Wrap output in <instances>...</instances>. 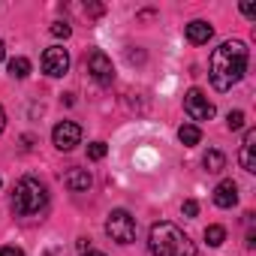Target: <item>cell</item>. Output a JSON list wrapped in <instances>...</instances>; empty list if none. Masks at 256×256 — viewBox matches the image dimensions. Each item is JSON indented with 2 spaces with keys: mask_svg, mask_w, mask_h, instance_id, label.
I'll return each instance as SVG.
<instances>
[{
  "mask_svg": "<svg viewBox=\"0 0 256 256\" xmlns=\"http://www.w3.org/2000/svg\"><path fill=\"white\" fill-rule=\"evenodd\" d=\"M4 126H6V112H4V106H0V133H4Z\"/></svg>",
  "mask_w": 256,
  "mask_h": 256,
  "instance_id": "23",
  "label": "cell"
},
{
  "mask_svg": "<svg viewBox=\"0 0 256 256\" xmlns=\"http://www.w3.org/2000/svg\"><path fill=\"white\" fill-rule=\"evenodd\" d=\"M247 58H250V52H247V46H244L241 40H226V42H220V46L214 48L211 66H208L211 84H214L217 90L235 88V84L244 78V72H247Z\"/></svg>",
  "mask_w": 256,
  "mask_h": 256,
  "instance_id": "1",
  "label": "cell"
},
{
  "mask_svg": "<svg viewBox=\"0 0 256 256\" xmlns=\"http://www.w3.org/2000/svg\"><path fill=\"white\" fill-rule=\"evenodd\" d=\"M181 211H184V217H196V214H199V202H196V199H187V202L181 205Z\"/></svg>",
  "mask_w": 256,
  "mask_h": 256,
  "instance_id": "19",
  "label": "cell"
},
{
  "mask_svg": "<svg viewBox=\"0 0 256 256\" xmlns=\"http://www.w3.org/2000/svg\"><path fill=\"white\" fill-rule=\"evenodd\" d=\"M241 12H244L247 18H256V6H253V4H241Z\"/></svg>",
  "mask_w": 256,
  "mask_h": 256,
  "instance_id": "22",
  "label": "cell"
},
{
  "mask_svg": "<svg viewBox=\"0 0 256 256\" xmlns=\"http://www.w3.org/2000/svg\"><path fill=\"white\" fill-rule=\"evenodd\" d=\"M52 34H54V36H64V40H66V36L72 34V28H70V24H64V22H58V24H52Z\"/></svg>",
  "mask_w": 256,
  "mask_h": 256,
  "instance_id": "20",
  "label": "cell"
},
{
  "mask_svg": "<svg viewBox=\"0 0 256 256\" xmlns=\"http://www.w3.org/2000/svg\"><path fill=\"white\" fill-rule=\"evenodd\" d=\"M88 72H90L94 82H100V84H112V78H114V66H112V60H108L100 48H94V52L88 54Z\"/></svg>",
  "mask_w": 256,
  "mask_h": 256,
  "instance_id": "8",
  "label": "cell"
},
{
  "mask_svg": "<svg viewBox=\"0 0 256 256\" xmlns=\"http://www.w3.org/2000/svg\"><path fill=\"white\" fill-rule=\"evenodd\" d=\"M214 205L217 208H235L238 205V184L235 181H220L214 187Z\"/></svg>",
  "mask_w": 256,
  "mask_h": 256,
  "instance_id": "10",
  "label": "cell"
},
{
  "mask_svg": "<svg viewBox=\"0 0 256 256\" xmlns=\"http://www.w3.org/2000/svg\"><path fill=\"white\" fill-rule=\"evenodd\" d=\"M4 54H6V48H4V42H0V60H4Z\"/></svg>",
  "mask_w": 256,
  "mask_h": 256,
  "instance_id": "25",
  "label": "cell"
},
{
  "mask_svg": "<svg viewBox=\"0 0 256 256\" xmlns=\"http://www.w3.org/2000/svg\"><path fill=\"white\" fill-rule=\"evenodd\" d=\"M205 241H208L211 247H220V244L226 241V229H223V226H208V229H205Z\"/></svg>",
  "mask_w": 256,
  "mask_h": 256,
  "instance_id": "16",
  "label": "cell"
},
{
  "mask_svg": "<svg viewBox=\"0 0 256 256\" xmlns=\"http://www.w3.org/2000/svg\"><path fill=\"white\" fill-rule=\"evenodd\" d=\"M10 76L28 78V76H30V60H28V58H12V60H10Z\"/></svg>",
  "mask_w": 256,
  "mask_h": 256,
  "instance_id": "15",
  "label": "cell"
},
{
  "mask_svg": "<svg viewBox=\"0 0 256 256\" xmlns=\"http://www.w3.org/2000/svg\"><path fill=\"white\" fill-rule=\"evenodd\" d=\"M106 232L112 235V241L118 244H133L136 241V220L130 217V211L124 208H114L106 220Z\"/></svg>",
  "mask_w": 256,
  "mask_h": 256,
  "instance_id": "4",
  "label": "cell"
},
{
  "mask_svg": "<svg viewBox=\"0 0 256 256\" xmlns=\"http://www.w3.org/2000/svg\"><path fill=\"white\" fill-rule=\"evenodd\" d=\"M184 112H187L193 120H211V118H214V102H211L199 88H193V90L184 94Z\"/></svg>",
  "mask_w": 256,
  "mask_h": 256,
  "instance_id": "5",
  "label": "cell"
},
{
  "mask_svg": "<svg viewBox=\"0 0 256 256\" xmlns=\"http://www.w3.org/2000/svg\"><path fill=\"white\" fill-rule=\"evenodd\" d=\"M88 157L90 160H102L106 157V142H90L88 145Z\"/></svg>",
  "mask_w": 256,
  "mask_h": 256,
  "instance_id": "17",
  "label": "cell"
},
{
  "mask_svg": "<svg viewBox=\"0 0 256 256\" xmlns=\"http://www.w3.org/2000/svg\"><path fill=\"white\" fill-rule=\"evenodd\" d=\"M52 142H54L58 151H72L82 142V126L72 124V120H60L54 130H52Z\"/></svg>",
  "mask_w": 256,
  "mask_h": 256,
  "instance_id": "6",
  "label": "cell"
},
{
  "mask_svg": "<svg viewBox=\"0 0 256 256\" xmlns=\"http://www.w3.org/2000/svg\"><path fill=\"white\" fill-rule=\"evenodd\" d=\"M178 139H181V145H199L202 142V130L196 124H184L178 130Z\"/></svg>",
  "mask_w": 256,
  "mask_h": 256,
  "instance_id": "13",
  "label": "cell"
},
{
  "mask_svg": "<svg viewBox=\"0 0 256 256\" xmlns=\"http://www.w3.org/2000/svg\"><path fill=\"white\" fill-rule=\"evenodd\" d=\"M0 256H24V250H18V247H0Z\"/></svg>",
  "mask_w": 256,
  "mask_h": 256,
  "instance_id": "21",
  "label": "cell"
},
{
  "mask_svg": "<svg viewBox=\"0 0 256 256\" xmlns=\"http://www.w3.org/2000/svg\"><path fill=\"white\" fill-rule=\"evenodd\" d=\"M238 163H241L244 172H256V130H244V142H241Z\"/></svg>",
  "mask_w": 256,
  "mask_h": 256,
  "instance_id": "9",
  "label": "cell"
},
{
  "mask_svg": "<svg viewBox=\"0 0 256 256\" xmlns=\"http://www.w3.org/2000/svg\"><path fill=\"white\" fill-rule=\"evenodd\" d=\"M66 70H70V54H66V48H64V46L46 48V54H42V72L52 76V78H60V76H66Z\"/></svg>",
  "mask_w": 256,
  "mask_h": 256,
  "instance_id": "7",
  "label": "cell"
},
{
  "mask_svg": "<svg viewBox=\"0 0 256 256\" xmlns=\"http://www.w3.org/2000/svg\"><path fill=\"white\" fill-rule=\"evenodd\" d=\"M48 205V190L36 178H22L12 190V211L18 217H36Z\"/></svg>",
  "mask_w": 256,
  "mask_h": 256,
  "instance_id": "3",
  "label": "cell"
},
{
  "mask_svg": "<svg viewBox=\"0 0 256 256\" xmlns=\"http://www.w3.org/2000/svg\"><path fill=\"white\" fill-rule=\"evenodd\" d=\"M64 184L72 193H84V190H90V175H88V169H70L64 175Z\"/></svg>",
  "mask_w": 256,
  "mask_h": 256,
  "instance_id": "12",
  "label": "cell"
},
{
  "mask_svg": "<svg viewBox=\"0 0 256 256\" xmlns=\"http://www.w3.org/2000/svg\"><path fill=\"white\" fill-rule=\"evenodd\" d=\"M184 36H187L193 46H205V42L214 36V28H211L208 22H190V24L184 28Z\"/></svg>",
  "mask_w": 256,
  "mask_h": 256,
  "instance_id": "11",
  "label": "cell"
},
{
  "mask_svg": "<svg viewBox=\"0 0 256 256\" xmlns=\"http://www.w3.org/2000/svg\"><path fill=\"white\" fill-rule=\"evenodd\" d=\"M226 126H229V130H241V126H244V112H229Z\"/></svg>",
  "mask_w": 256,
  "mask_h": 256,
  "instance_id": "18",
  "label": "cell"
},
{
  "mask_svg": "<svg viewBox=\"0 0 256 256\" xmlns=\"http://www.w3.org/2000/svg\"><path fill=\"white\" fill-rule=\"evenodd\" d=\"M82 256H106V253H100V250H84Z\"/></svg>",
  "mask_w": 256,
  "mask_h": 256,
  "instance_id": "24",
  "label": "cell"
},
{
  "mask_svg": "<svg viewBox=\"0 0 256 256\" xmlns=\"http://www.w3.org/2000/svg\"><path fill=\"white\" fill-rule=\"evenodd\" d=\"M148 247L154 256H196V244L175 223H154L148 235Z\"/></svg>",
  "mask_w": 256,
  "mask_h": 256,
  "instance_id": "2",
  "label": "cell"
},
{
  "mask_svg": "<svg viewBox=\"0 0 256 256\" xmlns=\"http://www.w3.org/2000/svg\"><path fill=\"white\" fill-rule=\"evenodd\" d=\"M202 166H205L208 172H223V169H226V157H223L220 151H208V154L202 157Z\"/></svg>",
  "mask_w": 256,
  "mask_h": 256,
  "instance_id": "14",
  "label": "cell"
}]
</instances>
